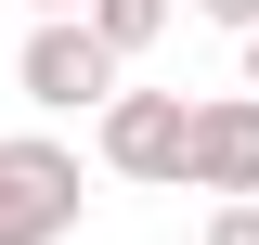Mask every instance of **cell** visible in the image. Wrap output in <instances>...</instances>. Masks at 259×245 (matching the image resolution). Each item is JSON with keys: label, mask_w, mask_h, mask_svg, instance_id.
<instances>
[{"label": "cell", "mask_w": 259, "mask_h": 245, "mask_svg": "<svg viewBox=\"0 0 259 245\" xmlns=\"http://www.w3.org/2000/svg\"><path fill=\"white\" fill-rule=\"evenodd\" d=\"M194 245H259V194H221V207H207V232Z\"/></svg>", "instance_id": "obj_6"}, {"label": "cell", "mask_w": 259, "mask_h": 245, "mask_svg": "<svg viewBox=\"0 0 259 245\" xmlns=\"http://www.w3.org/2000/svg\"><path fill=\"white\" fill-rule=\"evenodd\" d=\"M182 129H194V103L182 91H104L91 103V155L117 168V181H143V194H182Z\"/></svg>", "instance_id": "obj_3"}, {"label": "cell", "mask_w": 259, "mask_h": 245, "mask_svg": "<svg viewBox=\"0 0 259 245\" xmlns=\"http://www.w3.org/2000/svg\"><path fill=\"white\" fill-rule=\"evenodd\" d=\"M182 194H259V91H246V78L194 103V129H182Z\"/></svg>", "instance_id": "obj_4"}, {"label": "cell", "mask_w": 259, "mask_h": 245, "mask_svg": "<svg viewBox=\"0 0 259 245\" xmlns=\"http://www.w3.org/2000/svg\"><path fill=\"white\" fill-rule=\"evenodd\" d=\"M26 13H78V0H26Z\"/></svg>", "instance_id": "obj_9"}, {"label": "cell", "mask_w": 259, "mask_h": 245, "mask_svg": "<svg viewBox=\"0 0 259 245\" xmlns=\"http://www.w3.org/2000/svg\"><path fill=\"white\" fill-rule=\"evenodd\" d=\"M246 91H259V26H246Z\"/></svg>", "instance_id": "obj_8"}, {"label": "cell", "mask_w": 259, "mask_h": 245, "mask_svg": "<svg viewBox=\"0 0 259 245\" xmlns=\"http://www.w3.org/2000/svg\"><path fill=\"white\" fill-rule=\"evenodd\" d=\"M117 78H130V52L91 26V13H39V26H26V52H13V91H26L39 116H91Z\"/></svg>", "instance_id": "obj_1"}, {"label": "cell", "mask_w": 259, "mask_h": 245, "mask_svg": "<svg viewBox=\"0 0 259 245\" xmlns=\"http://www.w3.org/2000/svg\"><path fill=\"white\" fill-rule=\"evenodd\" d=\"M78 207H91L78 155H65L52 129H13V142H0V245H65Z\"/></svg>", "instance_id": "obj_2"}, {"label": "cell", "mask_w": 259, "mask_h": 245, "mask_svg": "<svg viewBox=\"0 0 259 245\" xmlns=\"http://www.w3.org/2000/svg\"><path fill=\"white\" fill-rule=\"evenodd\" d=\"M78 13H91V26L117 39L130 65H143V52H156V39H168V13H182V0H78Z\"/></svg>", "instance_id": "obj_5"}, {"label": "cell", "mask_w": 259, "mask_h": 245, "mask_svg": "<svg viewBox=\"0 0 259 245\" xmlns=\"http://www.w3.org/2000/svg\"><path fill=\"white\" fill-rule=\"evenodd\" d=\"M194 13H207V26H233V39L259 26V0H194Z\"/></svg>", "instance_id": "obj_7"}]
</instances>
